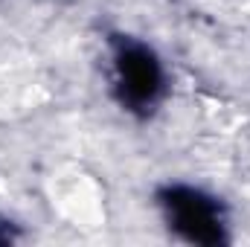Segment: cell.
<instances>
[{"instance_id": "1", "label": "cell", "mask_w": 250, "mask_h": 247, "mask_svg": "<svg viewBox=\"0 0 250 247\" xmlns=\"http://www.w3.org/2000/svg\"><path fill=\"white\" fill-rule=\"evenodd\" d=\"M108 82L114 102L131 117H151L169 96L172 76L160 53L128 32L108 35Z\"/></svg>"}, {"instance_id": "2", "label": "cell", "mask_w": 250, "mask_h": 247, "mask_svg": "<svg viewBox=\"0 0 250 247\" xmlns=\"http://www.w3.org/2000/svg\"><path fill=\"white\" fill-rule=\"evenodd\" d=\"M157 212L166 230L187 245L221 247L233 242L230 209L221 195L187 181H169L154 189Z\"/></svg>"}]
</instances>
